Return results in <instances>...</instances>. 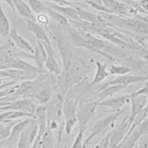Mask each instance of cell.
Here are the masks:
<instances>
[{
    "instance_id": "1",
    "label": "cell",
    "mask_w": 148,
    "mask_h": 148,
    "mask_svg": "<svg viewBox=\"0 0 148 148\" xmlns=\"http://www.w3.org/2000/svg\"><path fill=\"white\" fill-rule=\"evenodd\" d=\"M102 18L109 24H113L120 29L126 30L139 35L146 36L148 32L147 21L140 18H132L130 17L117 16L113 14L102 13Z\"/></svg>"
},
{
    "instance_id": "2",
    "label": "cell",
    "mask_w": 148,
    "mask_h": 148,
    "mask_svg": "<svg viewBox=\"0 0 148 148\" xmlns=\"http://www.w3.org/2000/svg\"><path fill=\"white\" fill-rule=\"evenodd\" d=\"M98 100L90 101L78 103L76 117L79 124V130L84 131L87 125L95 115L98 106Z\"/></svg>"
},
{
    "instance_id": "3",
    "label": "cell",
    "mask_w": 148,
    "mask_h": 148,
    "mask_svg": "<svg viewBox=\"0 0 148 148\" xmlns=\"http://www.w3.org/2000/svg\"><path fill=\"white\" fill-rule=\"evenodd\" d=\"M123 110L115 113H111L110 114L103 117L97 121L94 125L91 127L89 135L87 138L83 140V146L85 147L94 138L103 133L106 129L112 125L121 115Z\"/></svg>"
},
{
    "instance_id": "4",
    "label": "cell",
    "mask_w": 148,
    "mask_h": 148,
    "mask_svg": "<svg viewBox=\"0 0 148 148\" xmlns=\"http://www.w3.org/2000/svg\"><path fill=\"white\" fill-rule=\"evenodd\" d=\"M37 106L35 99L25 98L10 101L6 105L0 107V110L21 112L34 117L35 110Z\"/></svg>"
},
{
    "instance_id": "5",
    "label": "cell",
    "mask_w": 148,
    "mask_h": 148,
    "mask_svg": "<svg viewBox=\"0 0 148 148\" xmlns=\"http://www.w3.org/2000/svg\"><path fill=\"white\" fill-rule=\"evenodd\" d=\"M128 129V115H126L110 132L108 148H119L127 135Z\"/></svg>"
},
{
    "instance_id": "6",
    "label": "cell",
    "mask_w": 148,
    "mask_h": 148,
    "mask_svg": "<svg viewBox=\"0 0 148 148\" xmlns=\"http://www.w3.org/2000/svg\"><path fill=\"white\" fill-rule=\"evenodd\" d=\"M99 1L113 14L126 17L133 15L136 17L138 14L135 9L119 0H99Z\"/></svg>"
},
{
    "instance_id": "7",
    "label": "cell",
    "mask_w": 148,
    "mask_h": 148,
    "mask_svg": "<svg viewBox=\"0 0 148 148\" xmlns=\"http://www.w3.org/2000/svg\"><path fill=\"white\" fill-rule=\"evenodd\" d=\"M148 134V119L136 127L130 134L126 135L119 148H134L140 138Z\"/></svg>"
},
{
    "instance_id": "8",
    "label": "cell",
    "mask_w": 148,
    "mask_h": 148,
    "mask_svg": "<svg viewBox=\"0 0 148 148\" xmlns=\"http://www.w3.org/2000/svg\"><path fill=\"white\" fill-rule=\"evenodd\" d=\"M66 29L68 31L69 38H71L72 43H73V45L75 46L78 47H82V48L85 49L91 52H93L96 54H98L100 56H103L105 58L108 59V60H110L112 61H117L115 58H114L113 57H112L111 56L108 54L107 53L105 52L104 51L95 49L92 47L91 46H90L79 35V34H78L76 28H74L73 27H72V26L70 25L67 28H66Z\"/></svg>"
},
{
    "instance_id": "9",
    "label": "cell",
    "mask_w": 148,
    "mask_h": 148,
    "mask_svg": "<svg viewBox=\"0 0 148 148\" xmlns=\"http://www.w3.org/2000/svg\"><path fill=\"white\" fill-rule=\"evenodd\" d=\"M38 135V125L35 119L24 129L17 142V148H30Z\"/></svg>"
},
{
    "instance_id": "10",
    "label": "cell",
    "mask_w": 148,
    "mask_h": 148,
    "mask_svg": "<svg viewBox=\"0 0 148 148\" xmlns=\"http://www.w3.org/2000/svg\"><path fill=\"white\" fill-rule=\"evenodd\" d=\"M130 94L117 95L99 101L98 106L105 107L110 109L112 113H115L121 110L122 108L128 103H130Z\"/></svg>"
},
{
    "instance_id": "11",
    "label": "cell",
    "mask_w": 148,
    "mask_h": 148,
    "mask_svg": "<svg viewBox=\"0 0 148 148\" xmlns=\"http://www.w3.org/2000/svg\"><path fill=\"white\" fill-rule=\"evenodd\" d=\"M130 95L131 113L128 116V128L134 118L147 106L148 99V96L147 95H135L132 92L130 94Z\"/></svg>"
},
{
    "instance_id": "12",
    "label": "cell",
    "mask_w": 148,
    "mask_h": 148,
    "mask_svg": "<svg viewBox=\"0 0 148 148\" xmlns=\"http://www.w3.org/2000/svg\"><path fill=\"white\" fill-rule=\"evenodd\" d=\"M33 119H34L25 118L18 121L12 128L9 136L4 140V147H12L14 144L17 143L21 133Z\"/></svg>"
},
{
    "instance_id": "13",
    "label": "cell",
    "mask_w": 148,
    "mask_h": 148,
    "mask_svg": "<svg viewBox=\"0 0 148 148\" xmlns=\"http://www.w3.org/2000/svg\"><path fill=\"white\" fill-rule=\"evenodd\" d=\"M42 43L47 53V57L45 63V66L47 69V72L51 74L54 73L60 75L61 73L62 69L56 57V52L52 46V45L47 44L45 42H42Z\"/></svg>"
},
{
    "instance_id": "14",
    "label": "cell",
    "mask_w": 148,
    "mask_h": 148,
    "mask_svg": "<svg viewBox=\"0 0 148 148\" xmlns=\"http://www.w3.org/2000/svg\"><path fill=\"white\" fill-rule=\"evenodd\" d=\"M12 43L20 51L32 56L34 52V48L31 44L21 36L16 28L11 29L8 35Z\"/></svg>"
},
{
    "instance_id": "15",
    "label": "cell",
    "mask_w": 148,
    "mask_h": 148,
    "mask_svg": "<svg viewBox=\"0 0 148 148\" xmlns=\"http://www.w3.org/2000/svg\"><path fill=\"white\" fill-rule=\"evenodd\" d=\"M147 80L148 77L146 76L130 75L127 74L122 76H117L113 80L105 83L103 86H105L113 84H119L128 87L134 84L142 82H146Z\"/></svg>"
},
{
    "instance_id": "16",
    "label": "cell",
    "mask_w": 148,
    "mask_h": 148,
    "mask_svg": "<svg viewBox=\"0 0 148 148\" xmlns=\"http://www.w3.org/2000/svg\"><path fill=\"white\" fill-rule=\"evenodd\" d=\"M46 5L49 8L57 12L65 17L69 22L80 21L73 5L72 6L61 5L48 2H46Z\"/></svg>"
},
{
    "instance_id": "17",
    "label": "cell",
    "mask_w": 148,
    "mask_h": 148,
    "mask_svg": "<svg viewBox=\"0 0 148 148\" xmlns=\"http://www.w3.org/2000/svg\"><path fill=\"white\" fill-rule=\"evenodd\" d=\"M25 21L27 30L34 34L37 40H40L47 44H51L50 38L41 25L36 21L30 20H25Z\"/></svg>"
},
{
    "instance_id": "18",
    "label": "cell",
    "mask_w": 148,
    "mask_h": 148,
    "mask_svg": "<svg viewBox=\"0 0 148 148\" xmlns=\"http://www.w3.org/2000/svg\"><path fill=\"white\" fill-rule=\"evenodd\" d=\"M34 119L38 125V135L41 137L48 126L47 109L45 105H40L36 107L34 113Z\"/></svg>"
},
{
    "instance_id": "19",
    "label": "cell",
    "mask_w": 148,
    "mask_h": 148,
    "mask_svg": "<svg viewBox=\"0 0 148 148\" xmlns=\"http://www.w3.org/2000/svg\"><path fill=\"white\" fill-rule=\"evenodd\" d=\"M76 29L79 35L83 39V40H84L87 43H88L92 47L99 50L103 51V50L107 47L106 43L103 40L97 38L93 34L88 32L79 28Z\"/></svg>"
},
{
    "instance_id": "20",
    "label": "cell",
    "mask_w": 148,
    "mask_h": 148,
    "mask_svg": "<svg viewBox=\"0 0 148 148\" xmlns=\"http://www.w3.org/2000/svg\"><path fill=\"white\" fill-rule=\"evenodd\" d=\"M14 11L25 20L36 21V16L32 12L28 3L24 0H12Z\"/></svg>"
},
{
    "instance_id": "21",
    "label": "cell",
    "mask_w": 148,
    "mask_h": 148,
    "mask_svg": "<svg viewBox=\"0 0 148 148\" xmlns=\"http://www.w3.org/2000/svg\"><path fill=\"white\" fill-rule=\"evenodd\" d=\"M34 52L32 57L34 60L36 67L39 71H43V67L46 60L47 53L42 42L40 40L36 41V46L34 47Z\"/></svg>"
},
{
    "instance_id": "22",
    "label": "cell",
    "mask_w": 148,
    "mask_h": 148,
    "mask_svg": "<svg viewBox=\"0 0 148 148\" xmlns=\"http://www.w3.org/2000/svg\"><path fill=\"white\" fill-rule=\"evenodd\" d=\"M126 88H127V87L119 84H113L105 86H103L97 92V96L98 97V101H101L106 98L112 97L115 95L117 92Z\"/></svg>"
},
{
    "instance_id": "23",
    "label": "cell",
    "mask_w": 148,
    "mask_h": 148,
    "mask_svg": "<svg viewBox=\"0 0 148 148\" xmlns=\"http://www.w3.org/2000/svg\"><path fill=\"white\" fill-rule=\"evenodd\" d=\"M75 8L80 21L88 23H99L105 21L100 16L87 11L79 6H75Z\"/></svg>"
},
{
    "instance_id": "24",
    "label": "cell",
    "mask_w": 148,
    "mask_h": 148,
    "mask_svg": "<svg viewBox=\"0 0 148 148\" xmlns=\"http://www.w3.org/2000/svg\"><path fill=\"white\" fill-rule=\"evenodd\" d=\"M78 101L75 98H66L62 105V112L64 114L65 120L76 117V109L78 105Z\"/></svg>"
},
{
    "instance_id": "25",
    "label": "cell",
    "mask_w": 148,
    "mask_h": 148,
    "mask_svg": "<svg viewBox=\"0 0 148 148\" xmlns=\"http://www.w3.org/2000/svg\"><path fill=\"white\" fill-rule=\"evenodd\" d=\"M95 73L91 82V84L92 86L99 84L109 76L107 66L105 64L97 61L95 62Z\"/></svg>"
},
{
    "instance_id": "26",
    "label": "cell",
    "mask_w": 148,
    "mask_h": 148,
    "mask_svg": "<svg viewBox=\"0 0 148 148\" xmlns=\"http://www.w3.org/2000/svg\"><path fill=\"white\" fill-rule=\"evenodd\" d=\"M11 30L10 23L0 3V36L6 37Z\"/></svg>"
},
{
    "instance_id": "27",
    "label": "cell",
    "mask_w": 148,
    "mask_h": 148,
    "mask_svg": "<svg viewBox=\"0 0 148 148\" xmlns=\"http://www.w3.org/2000/svg\"><path fill=\"white\" fill-rule=\"evenodd\" d=\"M47 14L48 15L49 18H51V19H52L53 21H56L58 24H59L61 27L65 28V29L71 25L70 23L65 17H64L61 14H60L57 12L51 9L50 8H48V10L47 12Z\"/></svg>"
},
{
    "instance_id": "28",
    "label": "cell",
    "mask_w": 148,
    "mask_h": 148,
    "mask_svg": "<svg viewBox=\"0 0 148 148\" xmlns=\"http://www.w3.org/2000/svg\"><path fill=\"white\" fill-rule=\"evenodd\" d=\"M41 148H54V138L52 130L47 126L40 137Z\"/></svg>"
},
{
    "instance_id": "29",
    "label": "cell",
    "mask_w": 148,
    "mask_h": 148,
    "mask_svg": "<svg viewBox=\"0 0 148 148\" xmlns=\"http://www.w3.org/2000/svg\"><path fill=\"white\" fill-rule=\"evenodd\" d=\"M27 2L32 12L34 14L36 15L41 13L47 14L49 8L40 0H27Z\"/></svg>"
},
{
    "instance_id": "30",
    "label": "cell",
    "mask_w": 148,
    "mask_h": 148,
    "mask_svg": "<svg viewBox=\"0 0 148 148\" xmlns=\"http://www.w3.org/2000/svg\"><path fill=\"white\" fill-rule=\"evenodd\" d=\"M19 120H13L0 123V141L8 138L13 126Z\"/></svg>"
},
{
    "instance_id": "31",
    "label": "cell",
    "mask_w": 148,
    "mask_h": 148,
    "mask_svg": "<svg viewBox=\"0 0 148 148\" xmlns=\"http://www.w3.org/2000/svg\"><path fill=\"white\" fill-rule=\"evenodd\" d=\"M108 71L109 75H116L117 76L128 74L130 73L131 69L127 65H111Z\"/></svg>"
},
{
    "instance_id": "32",
    "label": "cell",
    "mask_w": 148,
    "mask_h": 148,
    "mask_svg": "<svg viewBox=\"0 0 148 148\" xmlns=\"http://www.w3.org/2000/svg\"><path fill=\"white\" fill-rule=\"evenodd\" d=\"M51 97V90L49 87H43L36 94L35 99L38 101L42 105L47 103Z\"/></svg>"
},
{
    "instance_id": "33",
    "label": "cell",
    "mask_w": 148,
    "mask_h": 148,
    "mask_svg": "<svg viewBox=\"0 0 148 148\" xmlns=\"http://www.w3.org/2000/svg\"><path fill=\"white\" fill-rule=\"evenodd\" d=\"M83 131L79 130L71 148H83Z\"/></svg>"
},
{
    "instance_id": "34",
    "label": "cell",
    "mask_w": 148,
    "mask_h": 148,
    "mask_svg": "<svg viewBox=\"0 0 148 148\" xmlns=\"http://www.w3.org/2000/svg\"><path fill=\"white\" fill-rule=\"evenodd\" d=\"M76 123H77L76 117L65 120V121L64 123V130L67 135H69L71 133Z\"/></svg>"
},
{
    "instance_id": "35",
    "label": "cell",
    "mask_w": 148,
    "mask_h": 148,
    "mask_svg": "<svg viewBox=\"0 0 148 148\" xmlns=\"http://www.w3.org/2000/svg\"><path fill=\"white\" fill-rule=\"evenodd\" d=\"M36 21L41 25H46L50 22V18L46 13H41L36 16Z\"/></svg>"
},
{
    "instance_id": "36",
    "label": "cell",
    "mask_w": 148,
    "mask_h": 148,
    "mask_svg": "<svg viewBox=\"0 0 148 148\" xmlns=\"http://www.w3.org/2000/svg\"><path fill=\"white\" fill-rule=\"evenodd\" d=\"M147 134L143 135L134 148H147L148 147V141H147Z\"/></svg>"
},
{
    "instance_id": "37",
    "label": "cell",
    "mask_w": 148,
    "mask_h": 148,
    "mask_svg": "<svg viewBox=\"0 0 148 148\" xmlns=\"http://www.w3.org/2000/svg\"><path fill=\"white\" fill-rule=\"evenodd\" d=\"M110 136V132L106 135L101 140H100L95 146L94 148H108V142Z\"/></svg>"
},
{
    "instance_id": "38",
    "label": "cell",
    "mask_w": 148,
    "mask_h": 148,
    "mask_svg": "<svg viewBox=\"0 0 148 148\" xmlns=\"http://www.w3.org/2000/svg\"><path fill=\"white\" fill-rule=\"evenodd\" d=\"M135 95H144L148 96V83L147 81L145 82L144 85L139 90L132 92Z\"/></svg>"
},
{
    "instance_id": "39",
    "label": "cell",
    "mask_w": 148,
    "mask_h": 148,
    "mask_svg": "<svg viewBox=\"0 0 148 148\" xmlns=\"http://www.w3.org/2000/svg\"><path fill=\"white\" fill-rule=\"evenodd\" d=\"M48 2H51L53 3H56L61 5H68V6H72L73 4L69 2H68L65 0H46Z\"/></svg>"
},
{
    "instance_id": "40",
    "label": "cell",
    "mask_w": 148,
    "mask_h": 148,
    "mask_svg": "<svg viewBox=\"0 0 148 148\" xmlns=\"http://www.w3.org/2000/svg\"><path fill=\"white\" fill-rule=\"evenodd\" d=\"M138 3L140 6V7L144 10L146 13H147L148 11V0H140L137 1Z\"/></svg>"
},
{
    "instance_id": "41",
    "label": "cell",
    "mask_w": 148,
    "mask_h": 148,
    "mask_svg": "<svg viewBox=\"0 0 148 148\" xmlns=\"http://www.w3.org/2000/svg\"><path fill=\"white\" fill-rule=\"evenodd\" d=\"M15 83H16V82L12 81V82H8V83H5V84H0V90L3 89L5 88H6L8 87H9L10 86H13Z\"/></svg>"
},
{
    "instance_id": "42",
    "label": "cell",
    "mask_w": 148,
    "mask_h": 148,
    "mask_svg": "<svg viewBox=\"0 0 148 148\" xmlns=\"http://www.w3.org/2000/svg\"><path fill=\"white\" fill-rule=\"evenodd\" d=\"M0 1H2L5 3H6L10 8L13 11V12H15L14 11V8H13V3H12V0H0Z\"/></svg>"
},
{
    "instance_id": "43",
    "label": "cell",
    "mask_w": 148,
    "mask_h": 148,
    "mask_svg": "<svg viewBox=\"0 0 148 148\" xmlns=\"http://www.w3.org/2000/svg\"><path fill=\"white\" fill-rule=\"evenodd\" d=\"M68 2L71 3V2H83V0H65Z\"/></svg>"
},
{
    "instance_id": "44",
    "label": "cell",
    "mask_w": 148,
    "mask_h": 148,
    "mask_svg": "<svg viewBox=\"0 0 148 148\" xmlns=\"http://www.w3.org/2000/svg\"><path fill=\"white\" fill-rule=\"evenodd\" d=\"M4 140L0 141V148H3L4 147Z\"/></svg>"
},
{
    "instance_id": "45",
    "label": "cell",
    "mask_w": 148,
    "mask_h": 148,
    "mask_svg": "<svg viewBox=\"0 0 148 148\" xmlns=\"http://www.w3.org/2000/svg\"><path fill=\"white\" fill-rule=\"evenodd\" d=\"M132 1H140V0H132Z\"/></svg>"
},
{
    "instance_id": "46",
    "label": "cell",
    "mask_w": 148,
    "mask_h": 148,
    "mask_svg": "<svg viewBox=\"0 0 148 148\" xmlns=\"http://www.w3.org/2000/svg\"><path fill=\"white\" fill-rule=\"evenodd\" d=\"M56 148H58V145H57V147H56Z\"/></svg>"
},
{
    "instance_id": "47",
    "label": "cell",
    "mask_w": 148,
    "mask_h": 148,
    "mask_svg": "<svg viewBox=\"0 0 148 148\" xmlns=\"http://www.w3.org/2000/svg\"><path fill=\"white\" fill-rule=\"evenodd\" d=\"M1 81H2V80H0V84H1Z\"/></svg>"
},
{
    "instance_id": "48",
    "label": "cell",
    "mask_w": 148,
    "mask_h": 148,
    "mask_svg": "<svg viewBox=\"0 0 148 148\" xmlns=\"http://www.w3.org/2000/svg\"><path fill=\"white\" fill-rule=\"evenodd\" d=\"M8 148H12V147H8Z\"/></svg>"
},
{
    "instance_id": "49",
    "label": "cell",
    "mask_w": 148,
    "mask_h": 148,
    "mask_svg": "<svg viewBox=\"0 0 148 148\" xmlns=\"http://www.w3.org/2000/svg\"><path fill=\"white\" fill-rule=\"evenodd\" d=\"M25 1H27V0H25Z\"/></svg>"
}]
</instances>
